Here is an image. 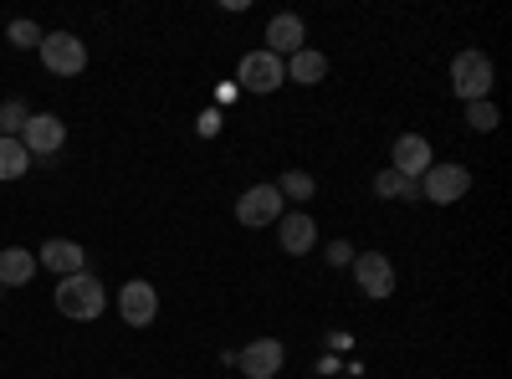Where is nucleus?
I'll return each instance as SVG.
<instances>
[{
    "mask_svg": "<svg viewBox=\"0 0 512 379\" xmlns=\"http://www.w3.org/2000/svg\"><path fill=\"white\" fill-rule=\"evenodd\" d=\"M36 267H47L57 277H72V272H88V251H82L77 241H67V236H52V241H41Z\"/></svg>",
    "mask_w": 512,
    "mask_h": 379,
    "instance_id": "obj_13",
    "label": "nucleus"
},
{
    "mask_svg": "<svg viewBox=\"0 0 512 379\" xmlns=\"http://www.w3.org/2000/svg\"><path fill=\"white\" fill-rule=\"evenodd\" d=\"M277 195H282L287 205H308V200L318 195V180H313L308 170H287V175L277 180Z\"/></svg>",
    "mask_w": 512,
    "mask_h": 379,
    "instance_id": "obj_18",
    "label": "nucleus"
},
{
    "mask_svg": "<svg viewBox=\"0 0 512 379\" xmlns=\"http://www.w3.org/2000/svg\"><path fill=\"white\" fill-rule=\"evenodd\" d=\"M451 93L461 103H482L492 93V57L487 52H456V62H451Z\"/></svg>",
    "mask_w": 512,
    "mask_h": 379,
    "instance_id": "obj_2",
    "label": "nucleus"
},
{
    "mask_svg": "<svg viewBox=\"0 0 512 379\" xmlns=\"http://www.w3.org/2000/svg\"><path fill=\"white\" fill-rule=\"evenodd\" d=\"M0 298H6V287H0Z\"/></svg>",
    "mask_w": 512,
    "mask_h": 379,
    "instance_id": "obj_25",
    "label": "nucleus"
},
{
    "mask_svg": "<svg viewBox=\"0 0 512 379\" xmlns=\"http://www.w3.org/2000/svg\"><path fill=\"white\" fill-rule=\"evenodd\" d=\"M118 318H123L128 328H149V323L159 318V292H154V282H144V277L123 282V287H118Z\"/></svg>",
    "mask_w": 512,
    "mask_h": 379,
    "instance_id": "obj_8",
    "label": "nucleus"
},
{
    "mask_svg": "<svg viewBox=\"0 0 512 379\" xmlns=\"http://www.w3.org/2000/svg\"><path fill=\"white\" fill-rule=\"evenodd\" d=\"M31 170V154L21 139H0V180H21Z\"/></svg>",
    "mask_w": 512,
    "mask_h": 379,
    "instance_id": "obj_19",
    "label": "nucleus"
},
{
    "mask_svg": "<svg viewBox=\"0 0 512 379\" xmlns=\"http://www.w3.org/2000/svg\"><path fill=\"white\" fill-rule=\"evenodd\" d=\"M52 303H57V313L72 318V323H93V318H103V308H108V287H103L93 272H72V277H57Z\"/></svg>",
    "mask_w": 512,
    "mask_h": 379,
    "instance_id": "obj_1",
    "label": "nucleus"
},
{
    "mask_svg": "<svg viewBox=\"0 0 512 379\" xmlns=\"http://www.w3.org/2000/svg\"><path fill=\"white\" fill-rule=\"evenodd\" d=\"M41 67L57 72V77H77L82 67H88V47H82V36L72 31H47V41H41Z\"/></svg>",
    "mask_w": 512,
    "mask_h": 379,
    "instance_id": "obj_3",
    "label": "nucleus"
},
{
    "mask_svg": "<svg viewBox=\"0 0 512 379\" xmlns=\"http://www.w3.org/2000/svg\"><path fill=\"white\" fill-rule=\"evenodd\" d=\"M466 190H472V170L466 164H431L420 175V200H431V205H456Z\"/></svg>",
    "mask_w": 512,
    "mask_h": 379,
    "instance_id": "obj_5",
    "label": "nucleus"
},
{
    "mask_svg": "<svg viewBox=\"0 0 512 379\" xmlns=\"http://www.w3.org/2000/svg\"><path fill=\"white\" fill-rule=\"evenodd\" d=\"M282 195H277V185H251L241 200H236V221L246 226V231H262V226H277L282 221Z\"/></svg>",
    "mask_w": 512,
    "mask_h": 379,
    "instance_id": "obj_7",
    "label": "nucleus"
},
{
    "mask_svg": "<svg viewBox=\"0 0 512 379\" xmlns=\"http://www.w3.org/2000/svg\"><path fill=\"white\" fill-rule=\"evenodd\" d=\"M466 123H472L477 134H492L497 123H502V118H497V103H492V98H482V103H466Z\"/></svg>",
    "mask_w": 512,
    "mask_h": 379,
    "instance_id": "obj_22",
    "label": "nucleus"
},
{
    "mask_svg": "<svg viewBox=\"0 0 512 379\" xmlns=\"http://www.w3.org/2000/svg\"><path fill=\"white\" fill-rule=\"evenodd\" d=\"M216 129H221V113H205V118H200V134L210 139V134H216Z\"/></svg>",
    "mask_w": 512,
    "mask_h": 379,
    "instance_id": "obj_24",
    "label": "nucleus"
},
{
    "mask_svg": "<svg viewBox=\"0 0 512 379\" xmlns=\"http://www.w3.org/2000/svg\"><path fill=\"white\" fill-rule=\"evenodd\" d=\"M349 272H354V282H359V292L364 298H390L395 292V262L384 257V251H354V262H349Z\"/></svg>",
    "mask_w": 512,
    "mask_h": 379,
    "instance_id": "obj_6",
    "label": "nucleus"
},
{
    "mask_svg": "<svg viewBox=\"0 0 512 379\" xmlns=\"http://www.w3.org/2000/svg\"><path fill=\"white\" fill-rule=\"evenodd\" d=\"M282 364H287V349H282L277 339H256V344H246V349L236 354V369H241L246 379H277Z\"/></svg>",
    "mask_w": 512,
    "mask_h": 379,
    "instance_id": "obj_11",
    "label": "nucleus"
},
{
    "mask_svg": "<svg viewBox=\"0 0 512 379\" xmlns=\"http://www.w3.org/2000/svg\"><path fill=\"white\" fill-rule=\"evenodd\" d=\"M31 123V108L21 98H6L0 103V139H21V129Z\"/></svg>",
    "mask_w": 512,
    "mask_h": 379,
    "instance_id": "obj_20",
    "label": "nucleus"
},
{
    "mask_svg": "<svg viewBox=\"0 0 512 379\" xmlns=\"http://www.w3.org/2000/svg\"><path fill=\"white\" fill-rule=\"evenodd\" d=\"M323 262H328V267H349V262H354V246H349V241H328V246H323Z\"/></svg>",
    "mask_w": 512,
    "mask_h": 379,
    "instance_id": "obj_23",
    "label": "nucleus"
},
{
    "mask_svg": "<svg viewBox=\"0 0 512 379\" xmlns=\"http://www.w3.org/2000/svg\"><path fill=\"white\" fill-rule=\"evenodd\" d=\"M277 246L287 251V257H308V251L318 246V221L308 216V210H282V221H277Z\"/></svg>",
    "mask_w": 512,
    "mask_h": 379,
    "instance_id": "obj_10",
    "label": "nucleus"
},
{
    "mask_svg": "<svg viewBox=\"0 0 512 379\" xmlns=\"http://www.w3.org/2000/svg\"><path fill=\"white\" fill-rule=\"evenodd\" d=\"M374 195L379 200H410V205H420V180H405V175H395V170H379L374 175Z\"/></svg>",
    "mask_w": 512,
    "mask_h": 379,
    "instance_id": "obj_17",
    "label": "nucleus"
},
{
    "mask_svg": "<svg viewBox=\"0 0 512 379\" xmlns=\"http://www.w3.org/2000/svg\"><path fill=\"white\" fill-rule=\"evenodd\" d=\"M236 82H241L246 93H277L282 82H287V62H282V57H272L267 47H256V52H246V57H241Z\"/></svg>",
    "mask_w": 512,
    "mask_h": 379,
    "instance_id": "obj_4",
    "label": "nucleus"
},
{
    "mask_svg": "<svg viewBox=\"0 0 512 379\" xmlns=\"http://www.w3.org/2000/svg\"><path fill=\"white\" fill-rule=\"evenodd\" d=\"M390 159H395L390 170H395V175H405V180H420V175L436 164L431 139H420V134H400V139H395V149H390Z\"/></svg>",
    "mask_w": 512,
    "mask_h": 379,
    "instance_id": "obj_14",
    "label": "nucleus"
},
{
    "mask_svg": "<svg viewBox=\"0 0 512 379\" xmlns=\"http://www.w3.org/2000/svg\"><path fill=\"white\" fill-rule=\"evenodd\" d=\"M287 77H292V82H303V88H318V82L328 77V57H323L318 47L292 52V57H287Z\"/></svg>",
    "mask_w": 512,
    "mask_h": 379,
    "instance_id": "obj_16",
    "label": "nucleus"
},
{
    "mask_svg": "<svg viewBox=\"0 0 512 379\" xmlns=\"http://www.w3.org/2000/svg\"><path fill=\"white\" fill-rule=\"evenodd\" d=\"M21 144H26L31 159H52V154H62V144H67V123H62L57 113H31V123L21 129Z\"/></svg>",
    "mask_w": 512,
    "mask_h": 379,
    "instance_id": "obj_9",
    "label": "nucleus"
},
{
    "mask_svg": "<svg viewBox=\"0 0 512 379\" xmlns=\"http://www.w3.org/2000/svg\"><path fill=\"white\" fill-rule=\"evenodd\" d=\"M6 41H11V47H21V52H31V47H41V41H47V31H41L36 21H11V26H6Z\"/></svg>",
    "mask_w": 512,
    "mask_h": 379,
    "instance_id": "obj_21",
    "label": "nucleus"
},
{
    "mask_svg": "<svg viewBox=\"0 0 512 379\" xmlns=\"http://www.w3.org/2000/svg\"><path fill=\"white\" fill-rule=\"evenodd\" d=\"M36 277V257L26 246H0V287H26Z\"/></svg>",
    "mask_w": 512,
    "mask_h": 379,
    "instance_id": "obj_15",
    "label": "nucleus"
},
{
    "mask_svg": "<svg viewBox=\"0 0 512 379\" xmlns=\"http://www.w3.org/2000/svg\"><path fill=\"white\" fill-rule=\"evenodd\" d=\"M303 47H308V26H303V16L277 11V16L267 21V52L287 62L292 52H303Z\"/></svg>",
    "mask_w": 512,
    "mask_h": 379,
    "instance_id": "obj_12",
    "label": "nucleus"
}]
</instances>
